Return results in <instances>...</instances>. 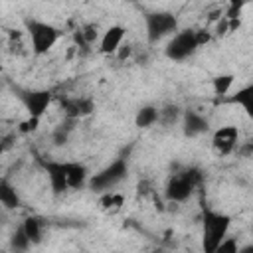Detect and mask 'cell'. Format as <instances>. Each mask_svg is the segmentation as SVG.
Masks as SVG:
<instances>
[{
  "mask_svg": "<svg viewBox=\"0 0 253 253\" xmlns=\"http://www.w3.org/2000/svg\"><path fill=\"white\" fill-rule=\"evenodd\" d=\"M229 227H231V217L227 213L215 211L204 204L202 206V251L215 253L221 241L229 237L227 235Z\"/></svg>",
  "mask_w": 253,
  "mask_h": 253,
  "instance_id": "6da1fadb",
  "label": "cell"
},
{
  "mask_svg": "<svg viewBox=\"0 0 253 253\" xmlns=\"http://www.w3.org/2000/svg\"><path fill=\"white\" fill-rule=\"evenodd\" d=\"M204 184V172L198 168V166H188V168H182L178 172H174L168 182H166V188H164V196L168 202H174V204H182L186 202L194 190H198L200 186Z\"/></svg>",
  "mask_w": 253,
  "mask_h": 253,
  "instance_id": "7a4b0ae2",
  "label": "cell"
},
{
  "mask_svg": "<svg viewBox=\"0 0 253 253\" xmlns=\"http://www.w3.org/2000/svg\"><path fill=\"white\" fill-rule=\"evenodd\" d=\"M24 28L28 32L34 55H45L57 43V40L61 36L59 28H55L53 24L36 20V18H24Z\"/></svg>",
  "mask_w": 253,
  "mask_h": 253,
  "instance_id": "3957f363",
  "label": "cell"
},
{
  "mask_svg": "<svg viewBox=\"0 0 253 253\" xmlns=\"http://www.w3.org/2000/svg\"><path fill=\"white\" fill-rule=\"evenodd\" d=\"M128 176V158L125 156H119L115 158L111 164H107L103 170H99L97 174H93L89 178V190L93 192H101V194H107L111 192L117 184H121L125 178Z\"/></svg>",
  "mask_w": 253,
  "mask_h": 253,
  "instance_id": "277c9868",
  "label": "cell"
},
{
  "mask_svg": "<svg viewBox=\"0 0 253 253\" xmlns=\"http://www.w3.org/2000/svg\"><path fill=\"white\" fill-rule=\"evenodd\" d=\"M10 89L16 95V99L24 105L30 119H42L53 101V93L49 89H30V87L14 85V83H10Z\"/></svg>",
  "mask_w": 253,
  "mask_h": 253,
  "instance_id": "5b68a950",
  "label": "cell"
},
{
  "mask_svg": "<svg viewBox=\"0 0 253 253\" xmlns=\"http://www.w3.org/2000/svg\"><path fill=\"white\" fill-rule=\"evenodd\" d=\"M144 26H146V40L148 43H158L166 36H174L178 30V18L172 12L166 10H154L144 14Z\"/></svg>",
  "mask_w": 253,
  "mask_h": 253,
  "instance_id": "8992f818",
  "label": "cell"
},
{
  "mask_svg": "<svg viewBox=\"0 0 253 253\" xmlns=\"http://www.w3.org/2000/svg\"><path fill=\"white\" fill-rule=\"evenodd\" d=\"M198 47H200V43H198V38H196V30L186 28V30L176 32L168 40V43L164 47V55L172 61H184L190 55H194Z\"/></svg>",
  "mask_w": 253,
  "mask_h": 253,
  "instance_id": "52a82bcc",
  "label": "cell"
},
{
  "mask_svg": "<svg viewBox=\"0 0 253 253\" xmlns=\"http://www.w3.org/2000/svg\"><path fill=\"white\" fill-rule=\"evenodd\" d=\"M42 168L47 174L49 180V188L53 192V196H61L69 190V182H67V170H65V162L59 160H40Z\"/></svg>",
  "mask_w": 253,
  "mask_h": 253,
  "instance_id": "ba28073f",
  "label": "cell"
},
{
  "mask_svg": "<svg viewBox=\"0 0 253 253\" xmlns=\"http://www.w3.org/2000/svg\"><path fill=\"white\" fill-rule=\"evenodd\" d=\"M239 142V128L233 125H225L219 126L213 134H211V146L219 156H227L235 150Z\"/></svg>",
  "mask_w": 253,
  "mask_h": 253,
  "instance_id": "9c48e42d",
  "label": "cell"
},
{
  "mask_svg": "<svg viewBox=\"0 0 253 253\" xmlns=\"http://www.w3.org/2000/svg\"><path fill=\"white\" fill-rule=\"evenodd\" d=\"M59 105L63 109V115L73 121L85 119L95 113V101L91 97H65L59 101Z\"/></svg>",
  "mask_w": 253,
  "mask_h": 253,
  "instance_id": "30bf717a",
  "label": "cell"
},
{
  "mask_svg": "<svg viewBox=\"0 0 253 253\" xmlns=\"http://www.w3.org/2000/svg\"><path fill=\"white\" fill-rule=\"evenodd\" d=\"M208 130H210V121L204 115H200L194 109L184 111V115H182V132H184V136L194 138V136H200Z\"/></svg>",
  "mask_w": 253,
  "mask_h": 253,
  "instance_id": "8fae6325",
  "label": "cell"
},
{
  "mask_svg": "<svg viewBox=\"0 0 253 253\" xmlns=\"http://www.w3.org/2000/svg\"><path fill=\"white\" fill-rule=\"evenodd\" d=\"M125 34H126V28L121 26V24H115L111 28L105 30L103 38H101V43H99V51L105 53V55H111V53H117L119 47L123 45V40H125Z\"/></svg>",
  "mask_w": 253,
  "mask_h": 253,
  "instance_id": "7c38bea8",
  "label": "cell"
},
{
  "mask_svg": "<svg viewBox=\"0 0 253 253\" xmlns=\"http://www.w3.org/2000/svg\"><path fill=\"white\" fill-rule=\"evenodd\" d=\"M223 101H225V103H231V105H239V107L243 109V113H245L249 119H253V83H249V85L237 89L233 95L225 97Z\"/></svg>",
  "mask_w": 253,
  "mask_h": 253,
  "instance_id": "4fadbf2b",
  "label": "cell"
},
{
  "mask_svg": "<svg viewBox=\"0 0 253 253\" xmlns=\"http://www.w3.org/2000/svg\"><path fill=\"white\" fill-rule=\"evenodd\" d=\"M65 170H67L69 190H79L85 184H89V170H87L85 164H81V162H65Z\"/></svg>",
  "mask_w": 253,
  "mask_h": 253,
  "instance_id": "5bb4252c",
  "label": "cell"
},
{
  "mask_svg": "<svg viewBox=\"0 0 253 253\" xmlns=\"http://www.w3.org/2000/svg\"><path fill=\"white\" fill-rule=\"evenodd\" d=\"M0 204L4 210H16L20 208V196L16 192V186L10 184L8 178H2L0 180Z\"/></svg>",
  "mask_w": 253,
  "mask_h": 253,
  "instance_id": "9a60e30c",
  "label": "cell"
},
{
  "mask_svg": "<svg viewBox=\"0 0 253 253\" xmlns=\"http://www.w3.org/2000/svg\"><path fill=\"white\" fill-rule=\"evenodd\" d=\"M75 125H77V121L65 117V119L51 130V142H53V146H63V144H67L71 132L75 130Z\"/></svg>",
  "mask_w": 253,
  "mask_h": 253,
  "instance_id": "2e32d148",
  "label": "cell"
},
{
  "mask_svg": "<svg viewBox=\"0 0 253 253\" xmlns=\"http://www.w3.org/2000/svg\"><path fill=\"white\" fill-rule=\"evenodd\" d=\"M22 227L26 231V235L30 237V241L34 245H40L42 239H43V219L38 217V215H28L24 221H22Z\"/></svg>",
  "mask_w": 253,
  "mask_h": 253,
  "instance_id": "e0dca14e",
  "label": "cell"
},
{
  "mask_svg": "<svg viewBox=\"0 0 253 253\" xmlns=\"http://www.w3.org/2000/svg\"><path fill=\"white\" fill-rule=\"evenodd\" d=\"M158 115H160V109L154 107V105H144L136 111V117H134V125L138 128H150L152 125L158 123Z\"/></svg>",
  "mask_w": 253,
  "mask_h": 253,
  "instance_id": "ac0fdd59",
  "label": "cell"
},
{
  "mask_svg": "<svg viewBox=\"0 0 253 253\" xmlns=\"http://www.w3.org/2000/svg\"><path fill=\"white\" fill-rule=\"evenodd\" d=\"M182 115H184V111L176 105V103H166L164 107H160V115H158V123L162 125V126H172V125H176L180 119H182Z\"/></svg>",
  "mask_w": 253,
  "mask_h": 253,
  "instance_id": "d6986e66",
  "label": "cell"
},
{
  "mask_svg": "<svg viewBox=\"0 0 253 253\" xmlns=\"http://www.w3.org/2000/svg\"><path fill=\"white\" fill-rule=\"evenodd\" d=\"M32 245H34V243H32L30 237L26 235L24 227L18 225V227L12 231V235H10V251H12V253H28V249H30Z\"/></svg>",
  "mask_w": 253,
  "mask_h": 253,
  "instance_id": "ffe728a7",
  "label": "cell"
},
{
  "mask_svg": "<svg viewBox=\"0 0 253 253\" xmlns=\"http://www.w3.org/2000/svg\"><path fill=\"white\" fill-rule=\"evenodd\" d=\"M233 81H235V75H233V73H221V75H215V77L211 79L213 95H215V97H219V99L223 101V99H225V95L231 91Z\"/></svg>",
  "mask_w": 253,
  "mask_h": 253,
  "instance_id": "44dd1931",
  "label": "cell"
},
{
  "mask_svg": "<svg viewBox=\"0 0 253 253\" xmlns=\"http://www.w3.org/2000/svg\"><path fill=\"white\" fill-rule=\"evenodd\" d=\"M101 206L103 210H119L123 206V196L121 194H113V192H107L103 198H101Z\"/></svg>",
  "mask_w": 253,
  "mask_h": 253,
  "instance_id": "7402d4cb",
  "label": "cell"
},
{
  "mask_svg": "<svg viewBox=\"0 0 253 253\" xmlns=\"http://www.w3.org/2000/svg\"><path fill=\"white\" fill-rule=\"evenodd\" d=\"M77 34L83 38V42L87 45H91L95 40H97V24H85L83 28L77 30Z\"/></svg>",
  "mask_w": 253,
  "mask_h": 253,
  "instance_id": "603a6c76",
  "label": "cell"
},
{
  "mask_svg": "<svg viewBox=\"0 0 253 253\" xmlns=\"http://www.w3.org/2000/svg\"><path fill=\"white\" fill-rule=\"evenodd\" d=\"M215 253H239V243L235 237H225L221 245L215 249Z\"/></svg>",
  "mask_w": 253,
  "mask_h": 253,
  "instance_id": "cb8c5ba5",
  "label": "cell"
},
{
  "mask_svg": "<svg viewBox=\"0 0 253 253\" xmlns=\"http://www.w3.org/2000/svg\"><path fill=\"white\" fill-rule=\"evenodd\" d=\"M241 8H243V2H231L229 6H227V10H225V14H223V18L225 20H239V14H241Z\"/></svg>",
  "mask_w": 253,
  "mask_h": 253,
  "instance_id": "d4e9b609",
  "label": "cell"
},
{
  "mask_svg": "<svg viewBox=\"0 0 253 253\" xmlns=\"http://www.w3.org/2000/svg\"><path fill=\"white\" fill-rule=\"evenodd\" d=\"M115 55H117V59H119V61H125V59H128V57L132 55V45H130V43H123Z\"/></svg>",
  "mask_w": 253,
  "mask_h": 253,
  "instance_id": "484cf974",
  "label": "cell"
},
{
  "mask_svg": "<svg viewBox=\"0 0 253 253\" xmlns=\"http://www.w3.org/2000/svg\"><path fill=\"white\" fill-rule=\"evenodd\" d=\"M38 123H40V119H28V121H24V123H20V132H32V130H36L38 128Z\"/></svg>",
  "mask_w": 253,
  "mask_h": 253,
  "instance_id": "4316f807",
  "label": "cell"
},
{
  "mask_svg": "<svg viewBox=\"0 0 253 253\" xmlns=\"http://www.w3.org/2000/svg\"><path fill=\"white\" fill-rule=\"evenodd\" d=\"M196 38H198V43L200 45H204V43H208L210 42V32H206V30H196Z\"/></svg>",
  "mask_w": 253,
  "mask_h": 253,
  "instance_id": "83f0119b",
  "label": "cell"
},
{
  "mask_svg": "<svg viewBox=\"0 0 253 253\" xmlns=\"http://www.w3.org/2000/svg\"><path fill=\"white\" fill-rule=\"evenodd\" d=\"M227 32H229V20L221 18V22L217 24V36H223V34H227Z\"/></svg>",
  "mask_w": 253,
  "mask_h": 253,
  "instance_id": "f1b7e54d",
  "label": "cell"
},
{
  "mask_svg": "<svg viewBox=\"0 0 253 253\" xmlns=\"http://www.w3.org/2000/svg\"><path fill=\"white\" fill-rule=\"evenodd\" d=\"M148 192H150V182H148V180H142V182L138 184V194L146 196Z\"/></svg>",
  "mask_w": 253,
  "mask_h": 253,
  "instance_id": "f546056e",
  "label": "cell"
},
{
  "mask_svg": "<svg viewBox=\"0 0 253 253\" xmlns=\"http://www.w3.org/2000/svg\"><path fill=\"white\" fill-rule=\"evenodd\" d=\"M243 156H253V140H249L247 144H243V148L239 150Z\"/></svg>",
  "mask_w": 253,
  "mask_h": 253,
  "instance_id": "4dcf8cb0",
  "label": "cell"
},
{
  "mask_svg": "<svg viewBox=\"0 0 253 253\" xmlns=\"http://www.w3.org/2000/svg\"><path fill=\"white\" fill-rule=\"evenodd\" d=\"M239 253H253V243H247V245L239 247Z\"/></svg>",
  "mask_w": 253,
  "mask_h": 253,
  "instance_id": "1f68e13d",
  "label": "cell"
},
{
  "mask_svg": "<svg viewBox=\"0 0 253 253\" xmlns=\"http://www.w3.org/2000/svg\"><path fill=\"white\" fill-rule=\"evenodd\" d=\"M150 253H166L164 249H154V251H150Z\"/></svg>",
  "mask_w": 253,
  "mask_h": 253,
  "instance_id": "d6a6232c",
  "label": "cell"
}]
</instances>
